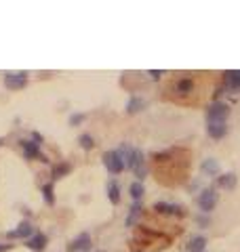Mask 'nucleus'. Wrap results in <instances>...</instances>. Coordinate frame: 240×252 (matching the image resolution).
I'll return each instance as SVG.
<instances>
[{"label": "nucleus", "instance_id": "21", "mask_svg": "<svg viewBox=\"0 0 240 252\" xmlns=\"http://www.w3.org/2000/svg\"><path fill=\"white\" fill-rule=\"evenodd\" d=\"M42 200L49 204V206L55 204V187H53V183H44L42 185Z\"/></svg>", "mask_w": 240, "mask_h": 252}, {"label": "nucleus", "instance_id": "24", "mask_svg": "<svg viewBox=\"0 0 240 252\" xmlns=\"http://www.w3.org/2000/svg\"><path fill=\"white\" fill-rule=\"evenodd\" d=\"M196 223H198L200 227H208V225H211V219H208L206 215H203V212H200V215H196Z\"/></svg>", "mask_w": 240, "mask_h": 252}, {"label": "nucleus", "instance_id": "28", "mask_svg": "<svg viewBox=\"0 0 240 252\" xmlns=\"http://www.w3.org/2000/svg\"><path fill=\"white\" fill-rule=\"evenodd\" d=\"M102 252H105V250H102Z\"/></svg>", "mask_w": 240, "mask_h": 252}, {"label": "nucleus", "instance_id": "18", "mask_svg": "<svg viewBox=\"0 0 240 252\" xmlns=\"http://www.w3.org/2000/svg\"><path fill=\"white\" fill-rule=\"evenodd\" d=\"M203 172L208 177H217L219 175V162L213 160V158H206V160L203 162Z\"/></svg>", "mask_w": 240, "mask_h": 252}, {"label": "nucleus", "instance_id": "4", "mask_svg": "<svg viewBox=\"0 0 240 252\" xmlns=\"http://www.w3.org/2000/svg\"><path fill=\"white\" fill-rule=\"evenodd\" d=\"M230 118V105L223 103V101H215V103L208 107L206 112V122L215 124V122H228Z\"/></svg>", "mask_w": 240, "mask_h": 252}, {"label": "nucleus", "instance_id": "5", "mask_svg": "<svg viewBox=\"0 0 240 252\" xmlns=\"http://www.w3.org/2000/svg\"><path fill=\"white\" fill-rule=\"evenodd\" d=\"M4 86L11 91H21L28 86V74L26 72H9L4 74Z\"/></svg>", "mask_w": 240, "mask_h": 252}, {"label": "nucleus", "instance_id": "19", "mask_svg": "<svg viewBox=\"0 0 240 252\" xmlns=\"http://www.w3.org/2000/svg\"><path fill=\"white\" fill-rule=\"evenodd\" d=\"M129 193H131V198H133L135 202H139L143 198V193H145V187L141 181H133V183L129 185Z\"/></svg>", "mask_w": 240, "mask_h": 252}, {"label": "nucleus", "instance_id": "20", "mask_svg": "<svg viewBox=\"0 0 240 252\" xmlns=\"http://www.w3.org/2000/svg\"><path fill=\"white\" fill-rule=\"evenodd\" d=\"M141 210H143V206H141V202H133V206H131V212H129V217H127V227H133L135 225V220H137V217L141 215Z\"/></svg>", "mask_w": 240, "mask_h": 252}, {"label": "nucleus", "instance_id": "27", "mask_svg": "<svg viewBox=\"0 0 240 252\" xmlns=\"http://www.w3.org/2000/svg\"><path fill=\"white\" fill-rule=\"evenodd\" d=\"M13 248V244H0V252H6V250H11Z\"/></svg>", "mask_w": 240, "mask_h": 252}, {"label": "nucleus", "instance_id": "17", "mask_svg": "<svg viewBox=\"0 0 240 252\" xmlns=\"http://www.w3.org/2000/svg\"><path fill=\"white\" fill-rule=\"evenodd\" d=\"M107 200H110L114 206L120 204V187H118V181H114V179L107 183Z\"/></svg>", "mask_w": 240, "mask_h": 252}, {"label": "nucleus", "instance_id": "22", "mask_svg": "<svg viewBox=\"0 0 240 252\" xmlns=\"http://www.w3.org/2000/svg\"><path fill=\"white\" fill-rule=\"evenodd\" d=\"M72 170V164H68V162H64V164H57V166H53V179H61V177H66L68 172Z\"/></svg>", "mask_w": 240, "mask_h": 252}, {"label": "nucleus", "instance_id": "16", "mask_svg": "<svg viewBox=\"0 0 240 252\" xmlns=\"http://www.w3.org/2000/svg\"><path fill=\"white\" fill-rule=\"evenodd\" d=\"M206 248V238L205 235H194V238H190L188 242V250L190 252H205Z\"/></svg>", "mask_w": 240, "mask_h": 252}, {"label": "nucleus", "instance_id": "15", "mask_svg": "<svg viewBox=\"0 0 240 252\" xmlns=\"http://www.w3.org/2000/svg\"><path fill=\"white\" fill-rule=\"evenodd\" d=\"M238 183V177L234 175V172H223V175L217 177V185L221 189H234Z\"/></svg>", "mask_w": 240, "mask_h": 252}, {"label": "nucleus", "instance_id": "7", "mask_svg": "<svg viewBox=\"0 0 240 252\" xmlns=\"http://www.w3.org/2000/svg\"><path fill=\"white\" fill-rule=\"evenodd\" d=\"M154 210L158 215H173V217H183L185 215V208L181 204H169V202H156L154 204Z\"/></svg>", "mask_w": 240, "mask_h": 252}, {"label": "nucleus", "instance_id": "12", "mask_svg": "<svg viewBox=\"0 0 240 252\" xmlns=\"http://www.w3.org/2000/svg\"><path fill=\"white\" fill-rule=\"evenodd\" d=\"M145 105H148V101L143 97L133 94V97H129V101H127V114H139L141 109H145Z\"/></svg>", "mask_w": 240, "mask_h": 252}, {"label": "nucleus", "instance_id": "23", "mask_svg": "<svg viewBox=\"0 0 240 252\" xmlns=\"http://www.w3.org/2000/svg\"><path fill=\"white\" fill-rule=\"evenodd\" d=\"M78 143H80V147L84 149V152H91V149L95 147V139H93L89 132H84V135L78 137Z\"/></svg>", "mask_w": 240, "mask_h": 252}, {"label": "nucleus", "instance_id": "2", "mask_svg": "<svg viewBox=\"0 0 240 252\" xmlns=\"http://www.w3.org/2000/svg\"><path fill=\"white\" fill-rule=\"evenodd\" d=\"M217 200H219V193L215 191L213 187H208V189H203V191L198 193V198H196V206L200 208V212L203 215H208L215 206H217Z\"/></svg>", "mask_w": 240, "mask_h": 252}, {"label": "nucleus", "instance_id": "9", "mask_svg": "<svg viewBox=\"0 0 240 252\" xmlns=\"http://www.w3.org/2000/svg\"><path fill=\"white\" fill-rule=\"evenodd\" d=\"M69 252H78V250H82V252H87L89 248H91V235L87 233V231H82V233H78L74 238V242L69 244Z\"/></svg>", "mask_w": 240, "mask_h": 252}, {"label": "nucleus", "instance_id": "10", "mask_svg": "<svg viewBox=\"0 0 240 252\" xmlns=\"http://www.w3.org/2000/svg\"><path fill=\"white\" fill-rule=\"evenodd\" d=\"M223 82H226V89L240 93V69H230V72L223 74Z\"/></svg>", "mask_w": 240, "mask_h": 252}, {"label": "nucleus", "instance_id": "6", "mask_svg": "<svg viewBox=\"0 0 240 252\" xmlns=\"http://www.w3.org/2000/svg\"><path fill=\"white\" fill-rule=\"evenodd\" d=\"M21 149H23V156H26V160H34V158H40L42 162H46L42 154H40V143L34 139H21Z\"/></svg>", "mask_w": 240, "mask_h": 252}, {"label": "nucleus", "instance_id": "14", "mask_svg": "<svg viewBox=\"0 0 240 252\" xmlns=\"http://www.w3.org/2000/svg\"><path fill=\"white\" fill-rule=\"evenodd\" d=\"M26 246H28L30 250H34V252L42 250V248L46 246V235H44V233H40V231H36V233L32 235V238L26 240Z\"/></svg>", "mask_w": 240, "mask_h": 252}, {"label": "nucleus", "instance_id": "25", "mask_svg": "<svg viewBox=\"0 0 240 252\" xmlns=\"http://www.w3.org/2000/svg\"><path fill=\"white\" fill-rule=\"evenodd\" d=\"M84 120V114H72L69 116V126H78Z\"/></svg>", "mask_w": 240, "mask_h": 252}, {"label": "nucleus", "instance_id": "26", "mask_svg": "<svg viewBox=\"0 0 240 252\" xmlns=\"http://www.w3.org/2000/svg\"><path fill=\"white\" fill-rule=\"evenodd\" d=\"M152 78H154V80H158V78L162 76V72H158V69H150V72H148Z\"/></svg>", "mask_w": 240, "mask_h": 252}, {"label": "nucleus", "instance_id": "8", "mask_svg": "<svg viewBox=\"0 0 240 252\" xmlns=\"http://www.w3.org/2000/svg\"><path fill=\"white\" fill-rule=\"evenodd\" d=\"M36 231H34V227L28 223V220H23V223L17 227V229H13V231H9L6 235H9V240H30L34 235Z\"/></svg>", "mask_w": 240, "mask_h": 252}, {"label": "nucleus", "instance_id": "11", "mask_svg": "<svg viewBox=\"0 0 240 252\" xmlns=\"http://www.w3.org/2000/svg\"><path fill=\"white\" fill-rule=\"evenodd\" d=\"M173 89L175 93H179V94H188L194 91V78H190V76H185V78H177L175 84H173Z\"/></svg>", "mask_w": 240, "mask_h": 252}, {"label": "nucleus", "instance_id": "3", "mask_svg": "<svg viewBox=\"0 0 240 252\" xmlns=\"http://www.w3.org/2000/svg\"><path fill=\"white\" fill-rule=\"evenodd\" d=\"M103 164H105V168H107V172L110 175H120L122 170L127 168V162H125V158H122V154L120 152H105L103 154Z\"/></svg>", "mask_w": 240, "mask_h": 252}, {"label": "nucleus", "instance_id": "1", "mask_svg": "<svg viewBox=\"0 0 240 252\" xmlns=\"http://www.w3.org/2000/svg\"><path fill=\"white\" fill-rule=\"evenodd\" d=\"M125 162H127V168L135 172L137 181H141V179L145 177V156H143L141 149H137V147H129Z\"/></svg>", "mask_w": 240, "mask_h": 252}, {"label": "nucleus", "instance_id": "13", "mask_svg": "<svg viewBox=\"0 0 240 252\" xmlns=\"http://www.w3.org/2000/svg\"><path fill=\"white\" fill-rule=\"evenodd\" d=\"M206 132L211 139H223L228 135V122H215L206 126Z\"/></svg>", "mask_w": 240, "mask_h": 252}]
</instances>
